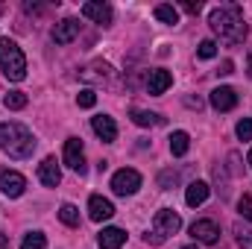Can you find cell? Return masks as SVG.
<instances>
[{"label": "cell", "instance_id": "obj_1", "mask_svg": "<svg viewBox=\"0 0 252 249\" xmlns=\"http://www.w3.org/2000/svg\"><path fill=\"white\" fill-rule=\"evenodd\" d=\"M208 24H211V30H214L223 41H229V44H241V41L247 38V21H244V12H241L238 3H226V6H220V9H214V12L208 15Z\"/></svg>", "mask_w": 252, "mask_h": 249}, {"label": "cell", "instance_id": "obj_2", "mask_svg": "<svg viewBox=\"0 0 252 249\" xmlns=\"http://www.w3.org/2000/svg\"><path fill=\"white\" fill-rule=\"evenodd\" d=\"M0 150H3L9 158H18V161H21V158H30V156H32L35 138H32V132L24 124L9 121V124H0Z\"/></svg>", "mask_w": 252, "mask_h": 249}, {"label": "cell", "instance_id": "obj_3", "mask_svg": "<svg viewBox=\"0 0 252 249\" xmlns=\"http://www.w3.org/2000/svg\"><path fill=\"white\" fill-rule=\"evenodd\" d=\"M0 70L12 82H21L27 76V59L12 38H0Z\"/></svg>", "mask_w": 252, "mask_h": 249}, {"label": "cell", "instance_id": "obj_4", "mask_svg": "<svg viewBox=\"0 0 252 249\" xmlns=\"http://www.w3.org/2000/svg\"><path fill=\"white\" fill-rule=\"evenodd\" d=\"M138 187H141V173L132 167H124L112 176V190L118 196H132V193H138Z\"/></svg>", "mask_w": 252, "mask_h": 249}, {"label": "cell", "instance_id": "obj_5", "mask_svg": "<svg viewBox=\"0 0 252 249\" xmlns=\"http://www.w3.org/2000/svg\"><path fill=\"white\" fill-rule=\"evenodd\" d=\"M82 15H85L88 21H94V24H103V27H109L112 18H115L112 6L103 3V0H88V3H82Z\"/></svg>", "mask_w": 252, "mask_h": 249}, {"label": "cell", "instance_id": "obj_6", "mask_svg": "<svg viewBox=\"0 0 252 249\" xmlns=\"http://www.w3.org/2000/svg\"><path fill=\"white\" fill-rule=\"evenodd\" d=\"M64 164L76 173H85V150L79 138H67L64 141Z\"/></svg>", "mask_w": 252, "mask_h": 249}, {"label": "cell", "instance_id": "obj_7", "mask_svg": "<svg viewBox=\"0 0 252 249\" xmlns=\"http://www.w3.org/2000/svg\"><path fill=\"white\" fill-rule=\"evenodd\" d=\"M179 229H182V217H179L173 208H158V211H156V232H158V235L167 238V235H176Z\"/></svg>", "mask_w": 252, "mask_h": 249}, {"label": "cell", "instance_id": "obj_8", "mask_svg": "<svg viewBox=\"0 0 252 249\" xmlns=\"http://www.w3.org/2000/svg\"><path fill=\"white\" fill-rule=\"evenodd\" d=\"M27 190V179L18 173V170H0V193H6V196H21Z\"/></svg>", "mask_w": 252, "mask_h": 249}, {"label": "cell", "instance_id": "obj_9", "mask_svg": "<svg viewBox=\"0 0 252 249\" xmlns=\"http://www.w3.org/2000/svg\"><path fill=\"white\" fill-rule=\"evenodd\" d=\"M190 235H193L196 244H217L220 229H217L214 220H193V223H190Z\"/></svg>", "mask_w": 252, "mask_h": 249}, {"label": "cell", "instance_id": "obj_10", "mask_svg": "<svg viewBox=\"0 0 252 249\" xmlns=\"http://www.w3.org/2000/svg\"><path fill=\"white\" fill-rule=\"evenodd\" d=\"M170 85H173V73H170V70H164V67H156V70H150V73H147V91H150L153 97L164 94Z\"/></svg>", "mask_w": 252, "mask_h": 249}, {"label": "cell", "instance_id": "obj_11", "mask_svg": "<svg viewBox=\"0 0 252 249\" xmlns=\"http://www.w3.org/2000/svg\"><path fill=\"white\" fill-rule=\"evenodd\" d=\"M211 106H214L217 112H232V109L238 106V94H235V88H229V85L214 88V91H211Z\"/></svg>", "mask_w": 252, "mask_h": 249}, {"label": "cell", "instance_id": "obj_12", "mask_svg": "<svg viewBox=\"0 0 252 249\" xmlns=\"http://www.w3.org/2000/svg\"><path fill=\"white\" fill-rule=\"evenodd\" d=\"M112 214H115V205H112L106 196H97V193H94V196L88 199V217H91L94 223H103V220H109Z\"/></svg>", "mask_w": 252, "mask_h": 249}, {"label": "cell", "instance_id": "obj_13", "mask_svg": "<svg viewBox=\"0 0 252 249\" xmlns=\"http://www.w3.org/2000/svg\"><path fill=\"white\" fill-rule=\"evenodd\" d=\"M76 35H79V21L76 18H64L53 27V41L56 44H70Z\"/></svg>", "mask_w": 252, "mask_h": 249}, {"label": "cell", "instance_id": "obj_14", "mask_svg": "<svg viewBox=\"0 0 252 249\" xmlns=\"http://www.w3.org/2000/svg\"><path fill=\"white\" fill-rule=\"evenodd\" d=\"M91 129H94L97 138L106 141V144H112V141L118 138V124H115L109 115H97V118H91Z\"/></svg>", "mask_w": 252, "mask_h": 249}, {"label": "cell", "instance_id": "obj_15", "mask_svg": "<svg viewBox=\"0 0 252 249\" xmlns=\"http://www.w3.org/2000/svg\"><path fill=\"white\" fill-rule=\"evenodd\" d=\"M38 182L47 185V187H56L62 182V170H59L56 158H44V161L38 164Z\"/></svg>", "mask_w": 252, "mask_h": 249}, {"label": "cell", "instance_id": "obj_16", "mask_svg": "<svg viewBox=\"0 0 252 249\" xmlns=\"http://www.w3.org/2000/svg\"><path fill=\"white\" fill-rule=\"evenodd\" d=\"M97 244H100V249H121L126 244V232L118 226H109L97 235Z\"/></svg>", "mask_w": 252, "mask_h": 249}, {"label": "cell", "instance_id": "obj_17", "mask_svg": "<svg viewBox=\"0 0 252 249\" xmlns=\"http://www.w3.org/2000/svg\"><path fill=\"white\" fill-rule=\"evenodd\" d=\"M208 193H211V187H208V182H190L188 190H185V202H188L190 208H196V205H202L205 199H208Z\"/></svg>", "mask_w": 252, "mask_h": 249}, {"label": "cell", "instance_id": "obj_18", "mask_svg": "<svg viewBox=\"0 0 252 249\" xmlns=\"http://www.w3.org/2000/svg\"><path fill=\"white\" fill-rule=\"evenodd\" d=\"M79 76H82L85 82H106V79L112 76V67H109L106 62H94V64H88Z\"/></svg>", "mask_w": 252, "mask_h": 249}, {"label": "cell", "instance_id": "obj_19", "mask_svg": "<svg viewBox=\"0 0 252 249\" xmlns=\"http://www.w3.org/2000/svg\"><path fill=\"white\" fill-rule=\"evenodd\" d=\"M188 147H190V135H188V132H182V129H179V132H173V135H170V153H173V156H185V153H188Z\"/></svg>", "mask_w": 252, "mask_h": 249}, {"label": "cell", "instance_id": "obj_20", "mask_svg": "<svg viewBox=\"0 0 252 249\" xmlns=\"http://www.w3.org/2000/svg\"><path fill=\"white\" fill-rule=\"evenodd\" d=\"M132 124L135 126H158L161 124V115H156V112H144V109H132Z\"/></svg>", "mask_w": 252, "mask_h": 249}, {"label": "cell", "instance_id": "obj_21", "mask_svg": "<svg viewBox=\"0 0 252 249\" xmlns=\"http://www.w3.org/2000/svg\"><path fill=\"white\" fill-rule=\"evenodd\" d=\"M156 18H158L161 24H179V12H176V6H170V3H158V6H156Z\"/></svg>", "mask_w": 252, "mask_h": 249}, {"label": "cell", "instance_id": "obj_22", "mask_svg": "<svg viewBox=\"0 0 252 249\" xmlns=\"http://www.w3.org/2000/svg\"><path fill=\"white\" fill-rule=\"evenodd\" d=\"M59 220H62L64 226L76 229V226H79V208H76V205H70V202H64L62 208H59Z\"/></svg>", "mask_w": 252, "mask_h": 249}, {"label": "cell", "instance_id": "obj_23", "mask_svg": "<svg viewBox=\"0 0 252 249\" xmlns=\"http://www.w3.org/2000/svg\"><path fill=\"white\" fill-rule=\"evenodd\" d=\"M3 103H6V109H12V112H21V109L27 106V94H24V91H9V94L3 97Z\"/></svg>", "mask_w": 252, "mask_h": 249}, {"label": "cell", "instance_id": "obj_24", "mask_svg": "<svg viewBox=\"0 0 252 249\" xmlns=\"http://www.w3.org/2000/svg\"><path fill=\"white\" fill-rule=\"evenodd\" d=\"M21 249H47V238L41 232H30L24 241H21Z\"/></svg>", "mask_w": 252, "mask_h": 249}, {"label": "cell", "instance_id": "obj_25", "mask_svg": "<svg viewBox=\"0 0 252 249\" xmlns=\"http://www.w3.org/2000/svg\"><path fill=\"white\" fill-rule=\"evenodd\" d=\"M196 56H199V59H214V56H217V44H214L211 38H205V41L196 47Z\"/></svg>", "mask_w": 252, "mask_h": 249}, {"label": "cell", "instance_id": "obj_26", "mask_svg": "<svg viewBox=\"0 0 252 249\" xmlns=\"http://www.w3.org/2000/svg\"><path fill=\"white\" fill-rule=\"evenodd\" d=\"M76 103H79L82 109H94V103H97V94H94L91 88H85V91H79V94H76Z\"/></svg>", "mask_w": 252, "mask_h": 249}, {"label": "cell", "instance_id": "obj_27", "mask_svg": "<svg viewBox=\"0 0 252 249\" xmlns=\"http://www.w3.org/2000/svg\"><path fill=\"white\" fill-rule=\"evenodd\" d=\"M238 211H241V217H247V220L252 223V196H250V193H244V196H241Z\"/></svg>", "mask_w": 252, "mask_h": 249}, {"label": "cell", "instance_id": "obj_28", "mask_svg": "<svg viewBox=\"0 0 252 249\" xmlns=\"http://www.w3.org/2000/svg\"><path fill=\"white\" fill-rule=\"evenodd\" d=\"M235 132H238V138H241V141H252V121H250V118H244V121L238 124Z\"/></svg>", "mask_w": 252, "mask_h": 249}, {"label": "cell", "instance_id": "obj_29", "mask_svg": "<svg viewBox=\"0 0 252 249\" xmlns=\"http://www.w3.org/2000/svg\"><path fill=\"white\" fill-rule=\"evenodd\" d=\"M176 182H179V176H176L173 170H164V173L158 176V185L161 187H170V185H176Z\"/></svg>", "mask_w": 252, "mask_h": 249}, {"label": "cell", "instance_id": "obj_30", "mask_svg": "<svg viewBox=\"0 0 252 249\" xmlns=\"http://www.w3.org/2000/svg\"><path fill=\"white\" fill-rule=\"evenodd\" d=\"M238 244H241V249H252V232L238 226Z\"/></svg>", "mask_w": 252, "mask_h": 249}, {"label": "cell", "instance_id": "obj_31", "mask_svg": "<svg viewBox=\"0 0 252 249\" xmlns=\"http://www.w3.org/2000/svg\"><path fill=\"white\" fill-rule=\"evenodd\" d=\"M144 241H147V244H153V247H161V244H164V235H158V232H147V235H144Z\"/></svg>", "mask_w": 252, "mask_h": 249}, {"label": "cell", "instance_id": "obj_32", "mask_svg": "<svg viewBox=\"0 0 252 249\" xmlns=\"http://www.w3.org/2000/svg\"><path fill=\"white\" fill-rule=\"evenodd\" d=\"M182 9H185V12H193V15H196V12H199V3H182Z\"/></svg>", "mask_w": 252, "mask_h": 249}, {"label": "cell", "instance_id": "obj_33", "mask_svg": "<svg viewBox=\"0 0 252 249\" xmlns=\"http://www.w3.org/2000/svg\"><path fill=\"white\" fill-rule=\"evenodd\" d=\"M232 67H235V64H232V62H223V67H220L217 73H223V76H229V73H232Z\"/></svg>", "mask_w": 252, "mask_h": 249}, {"label": "cell", "instance_id": "obj_34", "mask_svg": "<svg viewBox=\"0 0 252 249\" xmlns=\"http://www.w3.org/2000/svg\"><path fill=\"white\" fill-rule=\"evenodd\" d=\"M0 249H9V238L6 235H0Z\"/></svg>", "mask_w": 252, "mask_h": 249}, {"label": "cell", "instance_id": "obj_35", "mask_svg": "<svg viewBox=\"0 0 252 249\" xmlns=\"http://www.w3.org/2000/svg\"><path fill=\"white\" fill-rule=\"evenodd\" d=\"M182 249H199V247H196V244H188V247H182Z\"/></svg>", "mask_w": 252, "mask_h": 249}, {"label": "cell", "instance_id": "obj_36", "mask_svg": "<svg viewBox=\"0 0 252 249\" xmlns=\"http://www.w3.org/2000/svg\"><path fill=\"white\" fill-rule=\"evenodd\" d=\"M247 73H250V76H252V53H250V70H247Z\"/></svg>", "mask_w": 252, "mask_h": 249}, {"label": "cell", "instance_id": "obj_37", "mask_svg": "<svg viewBox=\"0 0 252 249\" xmlns=\"http://www.w3.org/2000/svg\"><path fill=\"white\" fill-rule=\"evenodd\" d=\"M247 161H250V164H252V150H250V158H247Z\"/></svg>", "mask_w": 252, "mask_h": 249}, {"label": "cell", "instance_id": "obj_38", "mask_svg": "<svg viewBox=\"0 0 252 249\" xmlns=\"http://www.w3.org/2000/svg\"><path fill=\"white\" fill-rule=\"evenodd\" d=\"M0 15H3V3H0Z\"/></svg>", "mask_w": 252, "mask_h": 249}]
</instances>
